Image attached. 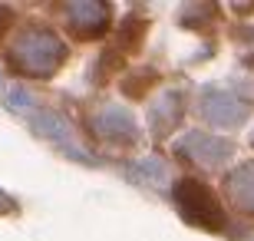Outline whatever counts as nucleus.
<instances>
[{
  "instance_id": "obj_2",
  "label": "nucleus",
  "mask_w": 254,
  "mask_h": 241,
  "mask_svg": "<svg viewBox=\"0 0 254 241\" xmlns=\"http://www.w3.org/2000/svg\"><path fill=\"white\" fill-rule=\"evenodd\" d=\"M231 195L245 212H254V165L238 168L231 175Z\"/></svg>"
},
{
  "instance_id": "obj_1",
  "label": "nucleus",
  "mask_w": 254,
  "mask_h": 241,
  "mask_svg": "<svg viewBox=\"0 0 254 241\" xmlns=\"http://www.w3.org/2000/svg\"><path fill=\"white\" fill-rule=\"evenodd\" d=\"M175 198H179L182 212L189 215L195 225H205V228H221L225 225V215H221V205L211 192H208L201 182H191L185 178L179 188H175Z\"/></svg>"
}]
</instances>
